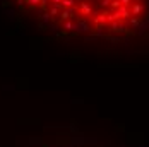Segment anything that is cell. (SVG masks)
<instances>
[{
    "instance_id": "cell-1",
    "label": "cell",
    "mask_w": 149,
    "mask_h": 147,
    "mask_svg": "<svg viewBox=\"0 0 149 147\" xmlns=\"http://www.w3.org/2000/svg\"><path fill=\"white\" fill-rule=\"evenodd\" d=\"M65 34L130 36L149 21V0H15Z\"/></svg>"
}]
</instances>
